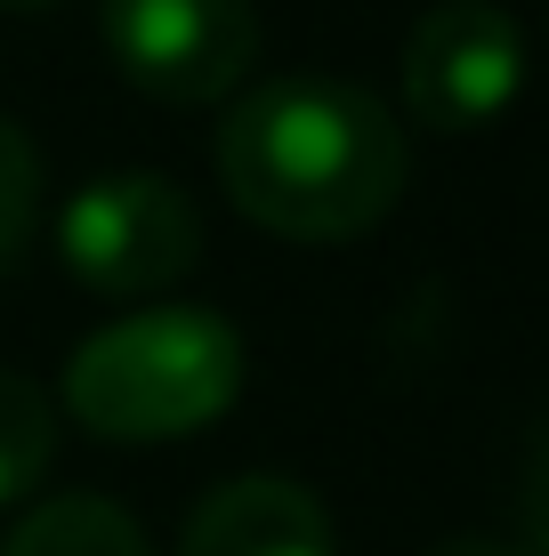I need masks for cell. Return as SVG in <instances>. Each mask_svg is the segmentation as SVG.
<instances>
[{
  "label": "cell",
  "instance_id": "30bf717a",
  "mask_svg": "<svg viewBox=\"0 0 549 556\" xmlns=\"http://www.w3.org/2000/svg\"><path fill=\"white\" fill-rule=\"evenodd\" d=\"M421 556H525V548H509V541H494V532H452V541H437V548H421Z\"/></svg>",
  "mask_w": 549,
  "mask_h": 556
},
{
  "label": "cell",
  "instance_id": "5b68a950",
  "mask_svg": "<svg viewBox=\"0 0 549 556\" xmlns=\"http://www.w3.org/2000/svg\"><path fill=\"white\" fill-rule=\"evenodd\" d=\"M525 73L517 16L501 0H437L404 33V73H396V122H421L437 138H477L494 129Z\"/></svg>",
  "mask_w": 549,
  "mask_h": 556
},
{
  "label": "cell",
  "instance_id": "7a4b0ae2",
  "mask_svg": "<svg viewBox=\"0 0 549 556\" xmlns=\"http://www.w3.org/2000/svg\"><path fill=\"white\" fill-rule=\"evenodd\" d=\"M65 412L98 444H178L242 395V331L211 306H138L65 355Z\"/></svg>",
  "mask_w": 549,
  "mask_h": 556
},
{
  "label": "cell",
  "instance_id": "8992f818",
  "mask_svg": "<svg viewBox=\"0 0 549 556\" xmlns=\"http://www.w3.org/2000/svg\"><path fill=\"white\" fill-rule=\"evenodd\" d=\"M178 556H339L332 508L291 476H226L186 516Z\"/></svg>",
  "mask_w": 549,
  "mask_h": 556
},
{
  "label": "cell",
  "instance_id": "8fae6325",
  "mask_svg": "<svg viewBox=\"0 0 549 556\" xmlns=\"http://www.w3.org/2000/svg\"><path fill=\"white\" fill-rule=\"evenodd\" d=\"M0 9H49V0H0Z\"/></svg>",
  "mask_w": 549,
  "mask_h": 556
},
{
  "label": "cell",
  "instance_id": "ba28073f",
  "mask_svg": "<svg viewBox=\"0 0 549 556\" xmlns=\"http://www.w3.org/2000/svg\"><path fill=\"white\" fill-rule=\"evenodd\" d=\"M57 459V404L0 363V508H25Z\"/></svg>",
  "mask_w": 549,
  "mask_h": 556
},
{
  "label": "cell",
  "instance_id": "6da1fadb",
  "mask_svg": "<svg viewBox=\"0 0 549 556\" xmlns=\"http://www.w3.org/2000/svg\"><path fill=\"white\" fill-rule=\"evenodd\" d=\"M211 169L226 202L275 242H355L404 202L412 129L339 73H283L226 105Z\"/></svg>",
  "mask_w": 549,
  "mask_h": 556
},
{
  "label": "cell",
  "instance_id": "9c48e42d",
  "mask_svg": "<svg viewBox=\"0 0 549 556\" xmlns=\"http://www.w3.org/2000/svg\"><path fill=\"white\" fill-rule=\"evenodd\" d=\"M33 226H41V146L0 113V275L25 258Z\"/></svg>",
  "mask_w": 549,
  "mask_h": 556
},
{
  "label": "cell",
  "instance_id": "3957f363",
  "mask_svg": "<svg viewBox=\"0 0 549 556\" xmlns=\"http://www.w3.org/2000/svg\"><path fill=\"white\" fill-rule=\"evenodd\" d=\"M57 258L82 291L154 299L202 266V210L162 169H105L57 210Z\"/></svg>",
  "mask_w": 549,
  "mask_h": 556
},
{
  "label": "cell",
  "instance_id": "52a82bcc",
  "mask_svg": "<svg viewBox=\"0 0 549 556\" xmlns=\"http://www.w3.org/2000/svg\"><path fill=\"white\" fill-rule=\"evenodd\" d=\"M0 556H154V541L105 492H57V501H33L16 516Z\"/></svg>",
  "mask_w": 549,
  "mask_h": 556
},
{
  "label": "cell",
  "instance_id": "277c9868",
  "mask_svg": "<svg viewBox=\"0 0 549 556\" xmlns=\"http://www.w3.org/2000/svg\"><path fill=\"white\" fill-rule=\"evenodd\" d=\"M98 41L129 89L162 105H219L259 65L251 0H98Z\"/></svg>",
  "mask_w": 549,
  "mask_h": 556
}]
</instances>
